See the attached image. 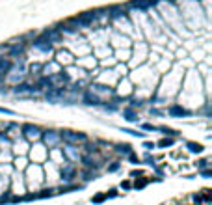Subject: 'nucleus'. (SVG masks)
Segmentation results:
<instances>
[{"label":"nucleus","mask_w":212,"mask_h":205,"mask_svg":"<svg viewBox=\"0 0 212 205\" xmlns=\"http://www.w3.org/2000/svg\"><path fill=\"white\" fill-rule=\"evenodd\" d=\"M61 140L63 142H67V144H73V146H76V144H84V142H88V136L86 134H82V133H73V131H63L61 134Z\"/></svg>","instance_id":"f257e3e1"},{"label":"nucleus","mask_w":212,"mask_h":205,"mask_svg":"<svg viewBox=\"0 0 212 205\" xmlns=\"http://www.w3.org/2000/svg\"><path fill=\"white\" fill-rule=\"evenodd\" d=\"M63 159H65L67 162H73V164H76V162H80L82 155H80V151H78V147H76V146H73V144H67V146L63 147Z\"/></svg>","instance_id":"f03ea898"},{"label":"nucleus","mask_w":212,"mask_h":205,"mask_svg":"<svg viewBox=\"0 0 212 205\" xmlns=\"http://www.w3.org/2000/svg\"><path fill=\"white\" fill-rule=\"evenodd\" d=\"M41 138H43V140H45V144H47L48 147H52V149H54V147L61 142V136H60V133H58V131H47V133H43V134H41Z\"/></svg>","instance_id":"7ed1b4c3"},{"label":"nucleus","mask_w":212,"mask_h":205,"mask_svg":"<svg viewBox=\"0 0 212 205\" xmlns=\"http://www.w3.org/2000/svg\"><path fill=\"white\" fill-rule=\"evenodd\" d=\"M60 177H61L63 183H71V181L74 179V164H73V162L63 164L61 170H60Z\"/></svg>","instance_id":"20e7f679"},{"label":"nucleus","mask_w":212,"mask_h":205,"mask_svg":"<svg viewBox=\"0 0 212 205\" xmlns=\"http://www.w3.org/2000/svg\"><path fill=\"white\" fill-rule=\"evenodd\" d=\"M20 131H22V134H24L26 140H39L41 138V131L35 125H24Z\"/></svg>","instance_id":"39448f33"},{"label":"nucleus","mask_w":212,"mask_h":205,"mask_svg":"<svg viewBox=\"0 0 212 205\" xmlns=\"http://www.w3.org/2000/svg\"><path fill=\"white\" fill-rule=\"evenodd\" d=\"M32 151H35V155H32V159H34V162H35V164L45 162V159L48 157V151H47L43 146H34V149H32Z\"/></svg>","instance_id":"423d86ee"},{"label":"nucleus","mask_w":212,"mask_h":205,"mask_svg":"<svg viewBox=\"0 0 212 205\" xmlns=\"http://www.w3.org/2000/svg\"><path fill=\"white\" fill-rule=\"evenodd\" d=\"M74 62V58H73V54L71 52H67V50H60L58 54H56V63L58 65H71Z\"/></svg>","instance_id":"0eeeda50"},{"label":"nucleus","mask_w":212,"mask_h":205,"mask_svg":"<svg viewBox=\"0 0 212 205\" xmlns=\"http://www.w3.org/2000/svg\"><path fill=\"white\" fill-rule=\"evenodd\" d=\"M34 47H35V49H39V50H43V52H50V49H52L50 41H47L45 37H43V39H37V41H34Z\"/></svg>","instance_id":"6e6552de"},{"label":"nucleus","mask_w":212,"mask_h":205,"mask_svg":"<svg viewBox=\"0 0 212 205\" xmlns=\"http://www.w3.org/2000/svg\"><path fill=\"white\" fill-rule=\"evenodd\" d=\"M169 114H173V116H175V114H181V116H188L190 112H188V110H184V108H181V106H171V108H169Z\"/></svg>","instance_id":"1a4fd4ad"},{"label":"nucleus","mask_w":212,"mask_h":205,"mask_svg":"<svg viewBox=\"0 0 212 205\" xmlns=\"http://www.w3.org/2000/svg\"><path fill=\"white\" fill-rule=\"evenodd\" d=\"M13 91H15V93H26V91H30V86H28V84H17V86L13 88Z\"/></svg>","instance_id":"9d476101"},{"label":"nucleus","mask_w":212,"mask_h":205,"mask_svg":"<svg viewBox=\"0 0 212 205\" xmlns=\"http://www.w3.org/2000/svg\"><path fill=\"white\" fill-rule=\"evenodd\" d=\"M188 149H190L192 153H201V151H203V146H201V144H196V142H190V144H188Z\"/></svg>","instance_id":"9b49d317"},{"label":"nucleus","mask_w":212,"mask_h":205,"mask_svg":"<svg viewBox=\"0 0 212 205\" xmlns=\"http://www.w3.org/2000/svg\"><path fill=\"white\" fill-rule=\"evenodd\" d=\"M117 151H119V153H125V155H130V153H132V149H130V146H129V144L117 146Z\"/></svg>","instance_id":"f8f14e48"},{"label":"nucleus","mask_w":212,"mask_h":205,"mask_svg":"<svg viewBox=\"0 0 212 205\" xmlns=\"http://www.w3.org/2000/svg\"><path fill=\"white\" fill-rule=\"evenodd\" d=\"M11 56H17V54H22V45H13L11 50H9Z\"/></svg>","instance_id":"ddd939ff"},{"label":"nucleus","mask_w":212,"mask_h":205,"mask_svg":"<svg viewBox=\"0 0 212 205\" xmlns=\"http://www.w3.org/2000/svg\"><path fill=\"white\" fill-rule=\"evenodd\" d=\"M160 131H162L164 134H169V136H175V134H177L173 129H168V127H160Z\"/></svg>","instance_id":"4468645a"},{"label":"nucleus","mask_w":212,"mask_h":205,"mask_svg":"<svg viewBox=\"0 0 212 205\" xmlns=\"http://www.w3.org/2000/svg\"><path fill=\"white\" fill-rule=\"evenodd\" d=\"M102 200H106V196H104V194H99V196H95V198H91V202H95V203H101Z\"/></svg>","instance_id":"2eb2a0df"},{"label":"nucleus","mask_w":212,"mask_h":205,"mask_svg":"<svg viewBox=\"0 0 212 205\" xmlns=\"http://www.w3.org/2000/svg\"><path fill=\"white\" fill-rule=\"evenodd\" d=\"M171 144H173V140H171V138H168V140H162L158 146H160V147H166V146H171Z\"/></svg>","instance_id":"dca6fc26"},{"label":"nucleus","mask_w":212,"mask_h":205,"mask_svg":"<svg viewBox=\"0 0 212 205\" xmlns=\"http://www.w3.org/2000/svg\"><path fill=\"white\" fill-rule=\"evenodd\" d=\"M0 114H7V116H13L15 112H13V110H7V108H0Z\"/></svg>","instance_id":"f3484780"},{"label":"nucleus","mask_w":212,"mask_h":205,"mask_svg":"<svg viewBox=\"0 0 212 205\" xmlns=\"http://www.w3.org/2000/svg\"><path fill=\"white\" fill-rule=\"evenodd\" d=\"M207 166H209V161H199V168L201 170H205Z\"/></svg>","instance_id":"a211bd4d"},{"label":"nucleus","mask_w":212,"mask_h":205,"mask_svg":"<svg viewBox=\"0 0 212 205\" xmlns=\"http://www.w3.org/2000/svg\"><path fill=\"white\" fill-rule=\"evenodd\" d=\"M117 168H119V162H114V164H112V166L108 168V172H115Z\"/></svg>","instance_id":"6ab92c4d"},{"label":"nucleus","mask_w":212,"mask_h":205,"mask_svg":"<svg viewBox=\"0 0 212 205\" xmlns=\"http://www.w3.org/2000/svg\"><path fill=\"white\" fill-rule=\"evenodd\" d=\"M145 147H147V149H153V147H155V144H151V142H145Z\"/></svg>","instance_id":"aec40b11"}]
</instances>
